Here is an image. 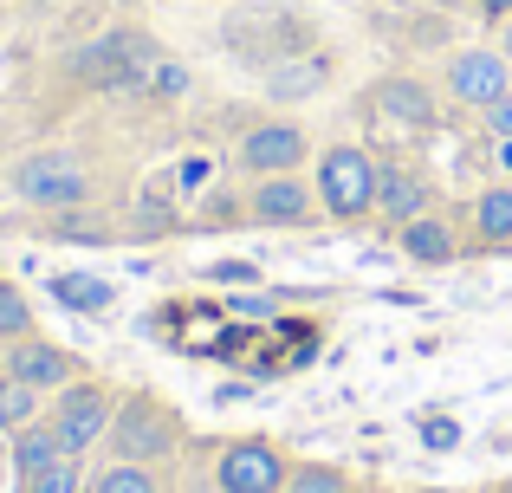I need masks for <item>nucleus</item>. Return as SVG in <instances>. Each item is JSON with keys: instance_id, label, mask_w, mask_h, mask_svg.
Masks as SVG:
<instances>
[{"instance_id": "obj_1", "label": "nucleus", "mask_w": 512, "mask_h": 493, "mask_svg": "<svg viewBox=\"0 0 512 493\" xmlns=\"http://www.w3.org/2000/svg\"><path fill=\"white\" fill-rule=\"evenodd\" d=\"M156 65H163V46H156L143 26H111V33L85 39V46L65 59V72H72L78 85H91V91H111V98H137V91H150Z\"/></svg>"}, {"instance_id": "obj_2", "label": "nucleus", "mask_w": 512, "mask_h": 493, "mask_svg": "<svg viewBox=\"0 0 512 493\" xmlns=\"http://www.w3.org/2000/svg\"><path fill=\"white\" fill-rule=\"evenodd\" d=\"M175 442H182V429H175V409L163 403V396L130 390L124 403H117V416H111V461H143V468H156V461L175 455Z\"/></svg>"}, {"instance_id": "obj_3", "label": "nucleus", "mask_w": 512, "mask_h": 493, "mask_svg": "<svg viewBox=\"0 0 512 493\" xmlns=\"http://www.w3.org/2000/svg\"><path fill=\"white\" fill-rule=\"evenodd\" d=\"M13 195L26 208H46V215H65V208H85L91 202V176L72 150H39L13 169Z\"/></svg>"}, {"instance_id": "obj_4", "label": "nucleus", "mask_w": 512, "mask_h": 493, "mask_svg": "<svg viewBox=\"0 0 512 493\" xmlns=\"http://www.w3.org/2000/svg\"><path fill=\"white\" fill-rule=\"evenodd\" d=\"M318 208L338 221H363L376 208V163L357 143H331L318 156Z\"/></svg>"}, {"instance_id": "obj_5", "label": "nucleus", "mask_w": 512, "mask_h": 493, "mask_svg": "<svg viewBox=\"0 0 512 493\" xmlns=\"http://www.w3.org/2000/svg\"><path fill=\"white\" fill-rule=\"evenodd\" d=\"M111 390L104 383H91V377H78V383H65L59 390V409H52V429H59V442H65V455H85V448H98L104 435H111Z\"/></svg>"}, {"instance_id": "obj_6", "label": "nucleus", "mask_w": 512, "mask_h": 493, "mask_svg": "<svg viewBox=\"0 0 512 493\" xmlns=\"http://www.w3.org/2000/svg\"><path fill=\"white\" fill-rule=\"evenodd\" d=\"M286 455H279L273 442H227L221 448V461H214V487L221 493H279L286 487Z\"/></svg>"}, {"instance_id": "obj_7", "label": "nucleus", "mask_w": 512, "mask_h": 493, "mask_svg": "<svg viewBox=\"0 0 512 493\" xmlns=\"http://www.w3.org/2000/svg\"><path fill=\"white\" fill-rule=\"evenodd\" d=\"M305 130L292 124V117H273V124H253L247 137H240V169L247 176H299L305 163Z\"/></svg>"}, {"instance_id": "obj_8", "label": "nucleus", "mask_w": 512, "mask_h": 493, "mask_svg": "<svg viewBox=\"0 0 512 493\" xmlns=\"http://www.w3.org/2000/svg\"><path fill=\"white\" fill-rule=\"evenodd\" d=\"M448 91L461 104H474V111H487V104H500L512 91V59L493 46H467L448 59Z\"/></svg>"}, {"instance_id": "obj_9", "label": "nucleus", "mask_w": 512, "mask_h": 493, "mask_svg": "<svg viewBox=\"0 0 512 493\" xmlns=\"http://www.w3.org/2000/svg\"><path fill=\"white\" fill-rule=\"evenodd\" d=\"M370 111L383 117L389 130H396V137H428V130H435V91L422 85V78H376V91H370Z\"/></svg>"}, {"instance_id": "obj_10", "label": "nucleus", "mask_w": 512, "mask_h": 493, "mask_svg": "<svg viewBox=\"0 0 512 493\" xmlns=\"http://www.w3.org/2000/svg\"><path fill=\"white\" fill-rule=\"evenodd\" d=\"M247 215L266 221V228H305V221L318 215V195H312V182H299V176H253Z\"/></svg>"}, {"instance_id": "obj_11", "label": "nucleus", "mask_w": 512, "mask_h": 493, "mask_svg": "<svg viewBox=\"0 0 512 493\" xmlns=\"http://www.w3.org/2000/svg\"><path fill=\"white\" fill-rule=\"evenodd\" d=\"M7 377L46 396V390H65V383H78L85 370H78V357H72V351H59V344H46V338H20V344H7Z\"/></svg>"}, {"instance_id": "obj_12", "label": "nucleus", "mask_w": 512, "mask_h": 493, "mask_svg": "<svg viewBox=\"0 0 512 493\" xmlns=\"http://www.w3.org/2000/svg\"><path fill=\"white\" fill-rule=\"evenodd\" d=\"M428 202H435V189H428L422 169H409V163H376V215H389L402 228V221L428 215Z\"/></svg>"}, {"instance_id": "obj_13", "label": "nucleus", "mask_w": 512, "mask_h": 493, "mask_svg": "<svg viewBox=\"0 0 512 493\" xmlns=\"http://www.w3.org/2000/svg\"><path fill=\"white\" fill-rule=\"evenodd\" d=\"M331 78V59L325 52H292V59L266 65V98L273 104H299V98H318Z\"/></svg>"}, {"instance_id": "obj_14", "label": "nucleus", "mask_w": 512, "mask_h": 493, "mask_svg": "<svg viewBox=\"0 0 512 493\" xmlns=\"http://www.w3.org/2000/svg\"><path fill=\"white\" fill-rule=\"evenodd\" d=\"M402 253L415 266H448L461 247H454V228L441 215H415V221H402Z\"/></svg>"}, {"instance_id": "obj_15", "label": "nucleus", "mask_w": 512, "mask_h": 493, "mask_svg": "<svg viewBox=\"0 0 512 493\" xmlns=\"http://www.w3.org/2000/svg\"><path fill=\"white\" fill-rule=\"evenodd\" d=\"M474 234L487 247H512V182H493L474 202Z\"/></svg>"}, {"instance_id": "obj_16", "label": "nucleus", "mask_w": 512, "mask_h": 493, "mask_svg": "<svg viewBox=\"0 0 512 493\" xmlns=\"http://www.w3.org/2000/svg\"><path fill=\"white\" fill-rule=\"evenodd\" d=\"M85 493H163V474L143 468V461H104L85 481Z\"/></svg>"}, {"instance_id": "obj_17", "label": "nucleus", "mask_w": 512, "mask_h": 493, "mask_svg": "<svg viewBox=\"0 0 512 493\" xmlns=\"http://www.w3.org/2000/svg\"><path fill=\"white\" fill-rule=\"evenodd\" d=\"M59 455H65V442H59V429H52V422L13 435V468H20V481H26V474H39V468H52Z\"/></svg>"}, {"instance_id": "obj_18", "label": "nucleus", "mask_w": 512, "mask_h": 493, "mask_svg": "<svg viewBox=\"0 0 512 493\" xmlns=\"http://www.w3.org/2000/svg\"><path fill=\"white\" fill-rule=\"evenodd\" d=\"M46 286H52V299L72 305V312H104V305H111V286H104L98 273H52Z\"/></svg>"}, {"instance_id": "obj_19", "label": "nucleus", "mask_w": 512, "mask_h": 493, "mask_svg": "<svg viewBox=\"0 0 512 493\" xmlns=\"http://www.w3.org/2000/svg\"><path fill=\"white\" fill-rule=\"evenodd\" d=\"M20 338H33V305L13 279H0V344H20Z\"/></svg>"}, {"instance_id": "obj_20", "label": "nucleus", "mask_w": 512, "mask_h": 493, "mask_svg": "<svg viewBox=\"0 0 512 493\" xmlns=\"http://www.w3.org/2000/svg\"><path fill=\"white\" fill-rule=\"evenodd\" d=\"M20 487H26V493H85V474H78V455H59L52 468L26 474Z\"/></svg>"}, {"instance_id": "obj_21", "label": "nucleus", "mask_w": 512, "mask_h": 493, "mask_svg": "<svg viewBox=\"0 0 512 493\" xmlns=\"http://www.w3.org/2000/svg\"><path fill=\"white\" fill-rule=\"evenodd\" d=\"M344 487H350V481H344L338 468H318V461H312V468H292L279 493H344Z\"/></svg>"}, {"instance_id": "obj_22", "label": "nucleus", "mask_w": 512, "mask_h": 493, "mask_svg": "<svg viewBox=\"0 0 512 493\" xmlns=\"http://www.w3.org/2000/svg\"><path fill=\"white\" fill-rule=\"evenodd\" d=\"M39 390H26V383H0V429H26V416H33Z\"/></svg>"}, {"instance_id": "obj_23", "label": "nucleus", "mask_w": 512, "mask_h": 493, "mask_svg": "<svg viewBox=\"0 0 512 493\" xmlns=\"http://www.w3.org/2000/svg\"><path fill=\"white\" fill-rule=\"evenodd\" d=\"M188 91V65L182 59H163L156 65V78H150V98H182Z\"/></svg>"}, {"instance_id": "obj_24", "label": "nucleus", "mask_w": 512, "mask_h": 493, "mask_svg": "<svg viewBox=\"0 0 512 493\" xmlns=\"http://www.w3.org/2000/svg\"><path fill=\"white\" fill-rule=\"evenodd\" d=\"M480 117H487V137H493V143H506V137H512V91H506L500 104H487Z\"/></svg>"}, {"instance_id": "obj_25", "label": "nucleus", "mask_w": 512, "mask_h": 493, "mask_svg": "<svg viewBox=\"0 0 512 493\" xmlns=\"http://www.w3.org/2000/svg\"><path fill=\"white\" fill-rule=\"evenodd\" d=\"M422 442H428V448H454V442H461L454 416H428V422H422Z\"/></svg>"}, {"instance_id": "obj_26", "label": "nucleus", "mask_w": 512, "mask_h": 493, "mask_svg": "<svg viewBox=\"0 0 512 493\" xmlns=\"http://www.w3.org/2000/svg\"><path fill=\"white\" fill-rule=\"evenodd\" d=\"M143 221H163V228H175V208H169V189H143Z\"/></svg>"}, {"instance_id": "obj_27", "label": "nucleus", "mask_w": 512, "mask_h": 493, "mask_svg": "<svg viewBox=\"0 0 512 493\" xmlns=\"http://www.w3.org/2000/svg\"><path fill=\"white\" fill-rule=\"evenodd\" d=\"M214 279H260V266H247V260H221V266H214Z\"/></svg>"}, {"instance_id": "obj_28", "label": "nucleus", "mask_w": 512, "mask_h": 493, "mask_svg": "<svg viewBox=\"0 0 512 493\" xmlns=\"http://www.w3.org/2000/svg\"><path fill=\"white\" fill-rule=\"evenodd\" d=\"M500 169H506V176H512V137L500 143Z\"/></svg>"}, {"instance_id": "obj_29", "label": "nucleus", "mask_w": 512, "mask_h": 493, "mask_svg": "<svg viewBox=\"0 0 512 493\" xmlns=\"http://www.w3.org/2000/svg\"><path fill=\"white\" fill-rule=\"evenodd\" d=\"M500 52H506V59H512V20L500 26Z\"/></svg>"}, {"instance_id": "obj_30", "label": "nucleus", "mask_w": 512, "mask_h": 493, "mask_svg": "<svg viewBox=\"0 0 512 493\" xmlns=\"http://www.w3.org/2000/svg\"><path fill=\"white\" fill-rule=\"evenodd\" d=\"M487 7H493V13H512V0H487Z\"/></svg>"}, {"instance_id": "obj_31", "label": "nucleus", "mask_w": 512, "mask_h": 493, "mask_svg": "<svg viewBox=\"0 0 512 493\" xmlns=\"http://www.w3.org/2000/svg\"><path fill=\"white\" fill-rule=\"evenodd\" d=\"M117 7H143V0H117Z\"/></svg>"}, {"instance_id": "obj_32", "label": "nucleus", "mask_w": 512, "mask_h": 493, "mask_svg": "<svg viewBox=\"0 0 512 493\" xmlns=\"http://www.w3.org/2000/svg\"><path fill=\"white\" fill-rule=\"evenodd\" d=\"M422 493H441V487H422Z\"/></svg>"}, {"instance_id": "obj_33", "label": "nucleus", "mask_w": 512, "mask_h": 493, "mask_svg": "<svg viewBox=\"0 0 512 493\" xmlns=\"http://www.w3.org/2000/svg\"><path fill=\"white\" fill-rule=\"evenodd\" d=\"M344 493H363V487H344Z\"/></svg>"}, {"instance_id": "obj_34", "label": "nucleus", "mask_w": 512, "mask_h": 493, "mask_svg": "<svg viewBox=\"0 0 512 493\" xmlns=\"http://www.w3.org/2000/svg\"><path fill=\"white\" fill-rule=\"evenodd\" d=\"M506 493H512V487H506Z\"/></svg>"}]
</instances>
